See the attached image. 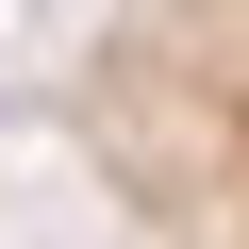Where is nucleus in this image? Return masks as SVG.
I'll use <instances>...</instances> for the list:
<instances>
[{"label":"nucleus","instance_id":"1","mask_svg":"<svg viewBox=\"0 0 249 249\" xmlns=\"http://www.w3.org/2000/svg\"><path fill=\"white\" fill-rule=\"evenodd\" d=\"M50 116L133 249H249V0H83Z\"/></svg>","mask_w":249,"mask_h":249}]
</instances>
